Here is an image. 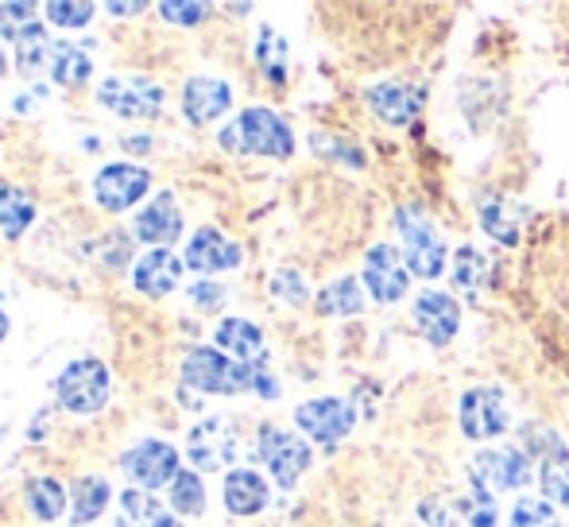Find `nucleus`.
I'll use <instances>...</instances> for the list:
<instances>
[{"label": "nucleus", "mask_w": 569, "mask_h": 527, "mask_svg": "<svg viewBox=\"0 0 569 527\" xmlns=\"http://www.w3.org/2000/svg\"><path fill=\"white\" fill-rule=\"evenodd\" d=\"M182 233V210L174 206V195L171 190H163V195H156L148 206H143L140 213H136V237H140L143 245H156V249H167V245H174Z\"/></svg>", "instance_id": "16"}, {"label": "nucleus", "mask_w": 569, "mask_h": 527, "mask_svg": "<svg viewBox=\"0 0 569 527\" xmlns=\"http://www.w3.org/2000/svg\"><path fill=\"white\" fill-rule=\"evenodd\" d=\"M143 8L148 4H117L113 0V4H109V16H136V12H143Z\"/></svg>", "instance_id": "43"}, {"label": "nucleus", "mask_w": 569, "mask_h": 527, "mask_svg": "<svg viewBox=\"0 0 569 527\" xmlns=\"http://www.w3.org/2000/svg\"><path fill=\"white\" fill-rule=\"evenodd\" d=\"M232 90L221 78H190L187 90H182V113L190 125H210L221 113H229Z\"/></svg>", "instance_id": "19"}, {"label": "nucleus", "mask_w": 569, "mask_h": 527, "mask_svg": "<svg viewBox=\"0 0 569 527\" xmlns=\"http://www.w3.org/2000/svg\"><path fill=\"white\" fill-rule=\"evenodd\" d=\"M399 233H403V260L415 276L422 279H438L446 268V241L435 233L427 218L419 213H407L399 210Z\"/></svg>", "instance_id": "8"}, {"label": "nucleus", "mask_w": 569, "mask_h": 527, "mask_svg": "<svg viewBox=\"0 0 569 527\" xmlns=\"http://www.w3.org/2000/svg\"><path fill=\"white\" fill-rule=\"evenodd\" d=\"M535 477V466L523 450H480L472 458V481L485 485L488 493L523 489Z\"/></svg>", "instance_id": "13"}, {"label": "nucleus", "mask_w": 569, "mask_h": 527, "mask_svg": "<svg viewBox=\"0 0 569 527\" xmlns=\"http://www.w3.org/2000/svg\"><path fill=\"white\" fill-rule=\"evenodd\" d=\"M98 101L117 117L148 121V117H159V109H163V86L148 82V78H106L98 86Z\"/></svg>", "instance_id": "7"}, {"label": "nucleus", "mask_w": 569, "mask_h": 527, "mask_svg": "<svg viewBox=\"0 0 569 527\" xmlns=\"http://www.w3.org/2000/svg\"><path fill=\"white\" fill-rule=\"evenodd\" d=\"M419 520L427 524V527H457L453 513H450V505H446L442 497H427V500H419Z\"/></svg>", "instance_id": "41"}, {"label": "nucleus", "mask_w": 569, "mask_h": 527, "mask_svg": "<svg viewBox=\"0 0 569 527\" xmlns=\"http://www.w3.org/2000/svg\"><path fill=\"white\" fill-rule=\"evenodd\" d=\"M159 16H167L171 23H182V28H194V23H202L210 16V4H174V0H163Z\"/></svg>", "instance_id": "39"}, {"label": "nucleus", "mask_w": 569, "mask_h": 527, "mask_svg": "<svg viewBox=\"0 0 569 527\" xmlns=\"http://www.w3.org/2000/svg\"><path fill=\"white\" fill-rule=\"evenodd\" d=\"M0 438H4V427H0Z\"/></svg>", "instance_id": "48"}, {"label": "nucleus", "mask_w": 569, "mask_h": 527, "mask_svg": "<svg viewBox=\"0 0 569 527\" xmlns=\"http://www.w3.org/2000/svg\"><path fill=\"white\" fill-rule=\"evenodd\" d=\"M190 299H194L198 310H218L221 299H226V291H221L218 284H198L194 291H190Z\"/></svg>", "instance_id": "42"}, {"label": "nucleus", "mask_w": 569, "mask_h": 527, "mask_svg": "<svg viewBox=\"0 0 569 527\" xmlns=\"http://www.w3.org/2000/svg\"><path fill=\"white\" fill-rule=\"evenodd\" d=\"M485 276H488V264L480 257L472 245H465V249H457L453 257V287L461 295H480V287H485Z\"/></svg>", "instance_id": "31"}, {"label": "nucleus", "mask_w": 569, "mask_h": 527, "mask_svg": "<svg viewBox=\"0 0 569 527\" xmlns=\"http://www.w3.org/2000/svg\"><path fill=\"white\" fill-rule=\"evenodd\" d=\"M213 349L229 354L232 361H260L263 357V334L256 322L244 318H226V322L213 330Z\"/></svg>", "instance_id": "22"}, {"label": "nucleus", "mask_w": 569, "mask_h": 527, "mask_svg": "<svg viewBox=\"0 0 569 527\" xmlns=\"http://www.w3.org/2000/svg\"><path fill=\"white\" fill-rule=\"evenodd\" d=\"M360 307H365V299H360V284L352 276L333 279L330 287L318 291V310L322 315H360Z\"/></svg>", "instance_id": "30"}, {"label": "nucleus", "mask_w": 569, "mask_h": 527, "mask_svg": "<svg viewBox=\"0 0 569 527\" xmlns=\"http://www.w3.org/2000/svg\"><path fill=\"white\" fill-rule=\"evenodd\" d=\"M480 226L488 229V237H496L500 245H516L519 241V218L516 206L503 202H485L480 206Z\"/></svg>", "instance_id": "33"}, {"label": "nucleus", "mask_w": 569, "mask_h": 527, "mask_svg": "<svg viewBox=\"0 0 569 527\" xmlns=\"http://www.w3.org/2000/svg\"><path fill=\"white\" fill-rule=\"evenodd\" d=\"M124 148H128V151H148V148H151V140H148V136H128Z\"/></svg>", "instance_id": "44"}, {"label": "nucleus", "mask_w": 569, "mask_h": 527, "mask_svg": "<svg viewBox=\"0 0 569 527\" xmlns=\"http://www.w3.org/2000/svg\"><path fill=\"white\" fill-rule=\"evenodd\" d=\"M368 106H372V113L380 117V121L411 125L422 101L407 82H380V86H372V90H368Z\"/></svg>", "instance_id": "20"}, {"label": "nucleus", "mask_w": 569, "mask_h": 527, "mask_svg": "<svg viewBox=\"0 0 569 527\" xmlns=\"http://www.w3.org/2000/svg\"><path fill=\"white\" fill-rule=\"evenodd\" d=\"M226 508L232 516H256L263 513V505H268V481H263L256 469H232L226 477Z\"/></svg>", "instance_id": "21"}, {"label": "nucleus", "mask_w": 569, "mask_h": 527, "mask_svg": "<svg viewBox=\"0 0 569 527\" xmlns=\"http://www.w3.org/2000/svg\"><path fill=\"white\" fill-rule=\"evenodd\" d=\"M54 396L70 415H93L109 404V369L93 357L70 361L54 380Z\"/></svg>", "instance_id": "4"}, {"label": "nucleus", "mask_w": 569, "mask_h": 527, "mask_svg": "<svg viewBox=\"0 0 569 527\" xmlns=\"http://www.w3.org/2000/svg\"><path fill=\"white\" fill-rule=\"evenodd\" d=\"M109 481L106 477H82V481L74 485V524L82 527V524H93L101 513H106V505H109Z\"/></svg>", "instance_id": "28"}, {"label": "nucleus", "mask_w": 569, "mask_h": 527, "mask_svg": "<svg viewBox=\"0 0 569 527\" xmlns=\"http://www.w3.org/2000/svg\"><path fill=\"white\" fill-rule=\"evenodd\" d=\"M240 438L237 430H232L229 419H221V415H210V419H202L198 427H190L187 435V458L194 469H202V474H218V469L232 466V461L240 458Z\"/></svg>", "instance_id": "5"}, {"label": "nucleus", "mask_w": 569, "mask_h": 527, "mask_svg": "<svg viewBox=\"0 0 569 527\" xmlns=\"http://www.w3.org/2000/svg\"><path fill=\"white\" fill-rule=\"evenodd\" d=\"M28 508L36 520L51 524L62 516V508H67V489H62V481H54V477H36V481L28 485Z\"/></svg>", "instance_id": "27"}, {"label": "nucleus", "mask_w": 569, "mask_h": 527, "mask_svg": "<svg viewBox=\"0 0 569 527\" xmlns=\"http://www.w3.org/2000/svg\"><path fill=\"white\" fill-rule=\"evenodd\" d=\"M365 287L372 299L399 302L411 287V268H407L403 252L396 245H376L365 257Z\"/></svg>", "instance_id": "11"}, {"label": "nucleus", "mask_w": 569, "mask_h": 527, "mask_svg": "<svg viewBox=\"0 0 569 527\" xmlns=\"http://www.w3.org/2000/svg\"><path fill=\"white\" fill-rule=\"evenodd\" d=\"M256 454H260V461L271 469V477H276L279 489H291V485L310 469V458H315L310 446L302 443L299 435H291V430H276V427L260 430V438H256Z\"/></svg>", "instance_id": "6"}, {"label": "nucleus", "mask_w": 569, "mask_h": 527, "mask_svg": "<svg viewBox=\"0 0 569 527\" xmlns=\"http://www.w3.org/2000/svg\"><path fill=\"white\" fill-rule=\"evenodd\" d=\"M36 4H0V36L20 43L23 31L36 28Z\"/></svg>", "instance_id": "35"}, {"label": "nucleus", "mask_w": 569, "mask_h": 527, "mask_svg": "<svg viewBox=\"0 0 569 527\" xmlns=\"http://www.w3.org/2000/svg\"><path fill=\"white\" fill-rule=\"evenodd\" d=\"M411 315H415V326H419L422 338H427L430 346H450L453 334H457V322H461L457 302L442 291H422L419 299H415Z\"/></svg>", "instance_id": "15"}, {"label": "nucleus", "mask_w": 569, "mask_h": 527, "mask_svg": "<svg viewBox=\"0 0 569 527\" xmlns=\"http://www.w3.org/2000/svg\"><path fill=\"white\" fill-rule=\"evenodd\" d=\"M4 70H8V62H4V51H0V78H4Z\"/></svg>", "instance_id": "47"}, {"label": "nucleus", "mask_w": 569, "mask_h": 527, "mask_svg": "<svg viewBox=\"0 0 569 527\" xmlns=\"http://www.w3.org/2000/svg\"><path fill=\"white\" fill-rule=\"evenodd\" d=\"M120 505H124L128 520H140L143 527H151L159 516H167L163 505H159V500L151 497V493H143V489H128L124 497H120Z\"/></svg>", "instance_id": "36"}, {"label": "nucleus", "mask_w": 569, "mask_h": 527, "mask_svg": "<svg viewBox=\"0 0 569 527\" xmlns=\"http://www.w3.org/2000/svg\"><path fill=\"white\" fill-rule=\"evenodd\" d=\"M182 268H187V260H179L171 249H151L136 260L132 284H136V291L148 295V299H163V295H171L174 287H179Z\"/></svg>", "instance_id": "17"}, {"label": "nucleus", "mask_w": 569, "mask_h": 527, "mask_svg": "<svg viewBox=\"0 0 569 527\" xmlns=\"http://www.w3.org/2000/svg\"><path fill=\"white\" fill-rule=\"evenodd\" d=\"M4 338H8V315L0 310V341H4Z\"/></svg>", "instance_id": "46"}, {"label": "nucleus", "mask_w": 569, "mask_h": 527, "mask_svg": "<svg viewBox=\"0 0 569 527\" xmlns=\"http://www.w3.org/2000/svg\"><path fill=\"white\" fill-rule=\"evenodd\" d=\"M51 54H54L51 36H47L43 23H36V28L23 31V39L16 43V70H20L23 78H36L43 67H51Z\"/></svg>", "instance_id": "24"}, {"label": "nucleus", "mask_w": 569, "mask_h": 527, "mask_svg": "<svg viewBox=\"0 0 569 527\" xmlns=\"http://www.w3.org/2000/svg\"><path fill=\"white\" fill-rule=\"evenodd\" d=\"M465 513H469L472 527H496V500L485 485L472 481V493H469V500H465Z\"/></svg>", "instance_id": "37"}, {"label": "nucleus", "mask_w": 569, "mask_h": 527, "mask_svg": "<svg viewBox=\"0 0 569 527\" xmlns=\"http://www.w3.org/2000/svg\"><path fill=\"white\" fill-rule=\"evenodd\" d=\"M271 291H276L283 302H295V307H299V302H307V284H302V276H299V271H291V268H283L276 279H271Z\"/></svg>", "instance_id": "40"}, {"label": "nucleus", "mask_w": 569, "mask_h": 527, "mask_svg": "<svg viewBox=\"0 0 569 527\" xmlns=\"http://www.w3.org/2000/svg\"><path fill=\"white\" fill-rule=\"evenodd\" d=\"M31 221H36V198L23 187L4 182L0 187V233H4V241H20L31 229Z\"/></svg>", "instance_id": "23"}, {"label": "nucleus", "mask_w": 569, "mask_h": 527, "mask_svg": "<svg viewBox=\"0 0 569 527\" xmlns=\"http://www.w3.org/2000/svg\"><path fill=\"white\" fill-rule=\"evenodd\" d=\"M151 527H182L179 520H174V516H159V520L156 524H151Z\"/></svg>", "instance_id": "45"}, {"label": "nucleus", "mask_w": 569, "mask_h": 527, "mask_svg": "<svg viewBox=\"0 0 569 527\" xmlns=\"http://www.w3.org/2000/svg\"><path fill=\"white\" fill-rule=\"evenodd\" d=\"M47 20L59 23V28H86L93 20V4H67V0H54L47 4Z\"/></svg>", "instance_id": "38"}, {"label": "nucleus", "mask_w": 569, "mask_h": 527, "mask_svg": "<svg viewBox=\"0 0 569 527\" xmlns=\"http://www.w3.org/2000/svg\"><path fill=\"white\" fill-rule=\"evenodd\" d=\"M240 260H244L240 245H232L226 233H218V229H198V233L187 241V268L202 271V276L232 271V268H240Z\"/></svg>", "instance_id": "18"}, {"label": "nucleus", "mask_w": 569, "mask_h": 527, "mask_svg": "<svg viewBox=\"0 0 569 527\" xmlns=\"http://www.w3.org/2000/svg\"><path fill=\"white\" fill-rule=\"evenodd\" d=\"M295 422H299L302 435H310L318 446H338L345 435L357 422V411H352L349 399L341 396H322V399H307L295 411Z\"/></svg>", "instance_id": "10"}, {"label": "nucleus", "mask_w": 569, "mask_h": 527, "mask_svg": "<svg viewBox=\"0 0 569 527\" xmlns=\"http://www.w3.org/2000/svg\"><path fill=\"white\" fill-rule=\"evenodd\" d=\"M221 148L240 151V156H271L287 159L295 151L291 125L271 109H248L221 132Z\"/></svg>", "instance_id": "3"}, {"label": "nucleus", "mask_w": 569, "mask_h": 527, "mask_svg": "<svg viewBox=\"0 0 569 527\" xmlns=\"http://www.w3.org/2000/svg\"><path fill=\"white\" fill-rule=\"evenodd\" d=\"M171 505L179 516H202L206 508V485L198 474H190V469H182L179 477L171 481Z\"/></svg>", "instance_id": "32"}, {"label": "nucleus", "mask_w": 569, "mask_h": 527, "mask_svg": "<svg viewBox=\"0 0 569 527\" xmlns=\"http://www.w3.org/2000/svg\"><path fill=\"white\" fill-rule=\"evenodd\" d=\"M148 187H151V175L136 163H109L93 175V198L101 202V210H113V213L140 202L148 195Z\"/></svg>", "instance_id": "12"}, {"label": "nucleus", "mask_w": 569, "mask_h": 527, "mask_svg": "<svg viewBox=\"0 0 569 527\" xmlns=\"http://www.w3.org/2000/svg\"><path fill=\"white\" fill-rule=\"evenodd\" d=\"M120 469L140 485L143 493H156L163 485H171L179 469V450L171 443H159V438H148V443L132 446V450L120 458Z\"/></svg>", "instance_id": "9"}, {"label": "nucleus", "mask_w": 569, "mask_h": 527, "mask_svg": "<svg viewBox=\"0 0 569 527\" xmlns=\"http://www.w3.org/2000/svg\"><path fill=\"white\" fill-rule=\"evenodd\" d=\"M256 62L268 74V82L283 86L287 82V39L271 28H260V39H256Z\"/></svg>", "instance_id": "29"}, {"label": "nucleus", "mask_w": 569, "mask_h": 527, "mask_svg": "<svg viewBox=\"0 0 569 527\" xmlns=\"http://www.w3.org/2000/svg\"><path fill=\"white\" fill-rule=\"evenodd\" d=\"M461 430L477 443L508 430V404L496 388H469L461 396Z\"/></svg>", "instance_id": "14"}, {"label": "nucleus", "mask_w": 569, "mask_h": 527, "mask_svg": "<svg viewBox=\"0 0 569 527\" xmlns=\"http://www.w3.org/2000/svg\"><path fill=\"white\" fill-rule=\"evenodd\" d=\"M182 385L206 396H237V392H260L263 399H276L279 385L268 369V354L260 361H232L229 354L210 346H198L187 354L179 369Z\"/></svg>", "instance_id": "2"}, {"label": "nucleus", "mask_w": 569, "mask_h": 527, "mask_svg": "<svg viewBox=\"0 0 569 527\" xmlns=\"http://www.w3.org/2000/svg\"><path fill=\"white\" fill-rule=\"evenodd\" d=\"M508 527H562V520H558V513H555V505H550V500L523 497L516 508H511V524Z\"/></svg>", "instance_id": "34"}, {"label": "nucleus", "mask_w": 569, "mask_h": 527, "mask_svg": "<svg viewBox=\"0 0 569 527\" xmlns=\"http://www.w3.org/2000/svg\"><path fill=\"white\" fill-rule=\"evenodd\" d=\"M539 485L555 505H569V450L550 446L539 461Z\"/></svg>", "instance_id": "26"}, {"label": "nucleus", "mask_w": 569, "mask_h": 527, "mask_svg": "<svg viewBox=\"0 0 569 527\" xmlns=\"http://www.w3.org/2000/svg\"><path fill=\"white\" fill-rule=\"evenodd\" d=\"M51 74H54V82H59V86H70V90H74V86L90 82L93 62H90V54H86L82 47H74V43H54Z\"/></svg>", "instance_id": "25"}, {"label": "nucleus", "mask_w": 569, "mask_h": 527, "mask_svg": "<svg viewBox=\"0 0 569 527\" xmlns=\"http://www.w3.org/2000/svg\"><path fill=\"white\" fill-rule=\"evenodd\" d=\"M516 302L550 361L569 372V213L535 226L516 264Z\"/></svg>", "instance_id": "1"}]
</instances>
